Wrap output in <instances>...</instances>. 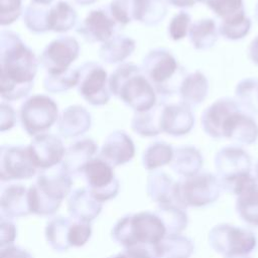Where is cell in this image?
I'll return each instance as SVG.
<instances>
[{"label": "cell", "mask_w": 258, "mask_h": 258, "mask_svg": "<svg viewBox=\"0 0 258 258\" xmlns=\"http://www.w3.org/2000/svg\"><path fill=\"white\" fill-rule=\"evenodd\" d=\"M167 235L166 228L155 212H139L122 217L112 229V238L124 248L156 246Z\"/></svg>", "instance_id": "6da1fadb"}, {"label": "cell", "mask_w": 258, "mask_h": 258, "mask_svg": "<svg viewBox=\"0 0 258 258\" xmlns=\"http://www.w3.org/2000/svg\"><path fill=\"white\" fill-rule=\"evenodd\" d=\"M73 180L63 167L56 171L39 173L35 184L28 187L29 208L31 214L51 216L71 195Z\"/></svg>", "instance_id": "7a4b0ae2"}, {"label": "cell", "mask_w": 258, "mask_h": 258, "mask_svg": "<svg viewBox=\"0 0 258 258\" xmlns=\"http://www.w3.org/2000/svg\"><path fill=\"white\" fill-rule=\"evenodd\" d=\"M210 246L225 258L248 256L257 246L255 234L239 226L219 224L209 233Z\"/></svg>", "instance_id": "3957f363"}, {"label": "cell", "mask_w": 258, "mask_h": 258, "mask_svg": "<svg viewBox=\"0 0 258 258\" xmlns=\"http://www.w3.org/2000/svg\"><path fill=\"white\" fill-rule=\"evenodd\" d=\"M222 186L217 176L211 173L196 174L177 181L175 203L182 208H202L215 203L221 194Z\"/></svg>", "instance_id": "277c9868"}, {"label": "cell", "mask_w": 258, "mask_h": 258, "mask_svg": "<svg viewBox=\"0 0 258 258\" xmlns=\"http://www.w3.org/2000/svg\"><path fill=\"white\" fill-rule=\"evenodd\" d=\"M88 188L100 203L114 199L119 192V181L110 163L102 159L90 160L84 168Z\"/></svg>", "instance_id": "5b68a950"}, {"label": "cell", "mask_w": 258, "mask_h": 258, "mask_svg": "<svg viewBox=\"0 0 258 258\" xmlns=\"http://www.w3.org/2000/svg\"><path fill=\"white\" fill-rule=\"evenodd\" d=\"M36 173L28 149L10 148L2 153L0 178L2 181L27 179Z\"/></svg>", "instance_id": "8992f818"}, {"label": "cell", "mask_w": 258, "mask_h": 258, "mask_svg": "<svg viewBox=\"0 0 258 258\" xmlns=\"http://www.w3.org/2000/svg\"><path fill=\"white\" fill-rule=\"evenodd\" d=\"M103 204L96 200L88 187L71 192L68 199V212L74 220L91 223L101 213Z\"/></svg>", "instance_id": "52a82bcc"}, {"label": "cell", "mask_w": 258, "mask_h": 258, "mask_svg": "<svg viewBox=\"0 0 258 258\" xmlns=\"http://www.w3.org/2000/svg\"><path fill=\"white\" fill-rule=\"evenodd\" d=\"M1 216L12 219L31 214L29 208L28 188L23 184H8L1 191L0 197Z\"/></svg>", "instance_id": "ba28073f"}, {"label": "cell", "mask_w": 258, "mask_h": 258, "mask_svg": "<svg viewBox=\"0 0 258 258\" xmlns=\"http://www.w3.org/2000/svg\"><path fill=\"white\" fill-rule=\"evenodd\" d=\"M36 168L47 169L56 165L63 157L64 150L58 140L43 138L27 148Z\"/></svg>", "instance_id": "9c48e42d"}, {"label": "cell", "mask_w": 258, "mask_h": 258, "mask_svg": "<svg viewBox=\"0 0 258 258\" xmlns=\"http://www.w3.org/2000/svg\"><path fill=\"white\" fill-rule=\"evenodd\" d=\"M176 184L177 181L167 174L157 172L149 175L146 191L148 197L158 205L175 203Z\"/></svg>", "instance_id": "30bf717a"}, {"label": "cell", "mask_w": 258, "mask_h": 258, "mask_svg": "<svg viewBox=\"0 0 258 258\" xmlns=\"http://www.w3.org/2000/svg\"><path fill=\"white\" fill-rule=\"evenodd\" d=\"M73 218L56 216L46 223L44 229L45 239L53 250L63 252L70 248L69 234Z\"/></svg>", "instance_id": "8fae6325"}, {"label": "cell", "mask_w": 258, "mask_h": 258, "mask_svg": "<svg viewBox=\"0 0 258 258\" xmlns=\"http://www.w3.org/2000/svg\"><path fill=\"white\" fill-rule=\"evenodd\" d=\"M158 258H188L195 249L194 243L180 234L165 236L156 246Z\"/></svg>", "instance_id": "7c38bea8"}, {"label": "cell", "mask_w": 258, "mask_h": 258, "mask_svg": "<svg viewBox=\"0 0 258 258\" xmlns=\"http://www.w3.org/2000/svg\"><path fill=\"white\" fill-rule=\"evenodd\" d=\"M155 213L160 217L166 228V236L178 235L187 226L188 219L185 209L175 203L158 205Z\"/></svg>", "instance_id": "4fadbf2b"}, {"label": "cell", "mask_w": 258, "mask_h": 258, "mask_svg": "<svg viewBox=\"0 0 258 258\" xmlns=\"http://www.w3.org/2000/svg\"><path fill=\"white\" fill-rule=\"evenodd\" d=\"M236 211L247 225L258 227V183L237 196Z\"/></svg>", "instance_id": "5bb4252c"}, {"label": "cell", "mask_w": 258, "mask_h": 258, "mask_svg": "<svg viewBox=\"0 0 258 258\" xmlns=\"http://www.w3.org/2000/svg\"><path fill=\"white\" fill-rule=\"evenodd\" d=\"M7 74L11 79L17 82L28 81L32 78V58L29 52L21 46L15 49L9 55V60L6 63Z\"/></svg>", "instance_id": "9a60e30c"}, {"label": "cell", "mask_w": 258, "mask_h": 258, "mask_svg": "<svg viewBox=\"0 0 258 258\" xmlns=\"http://www.w3.org/2000/svg\"><path fill=\"white\" fill-rule=\"evenodd\" d=\"M102 155L111 165H120L133 157L134 147L132 142L124 137L121 140L108 142L102 150Z\"/></svg>", "instance_id": "2e32d148"}, {"label": "cell", "mask_w": 258, "mask_h": 258, "mask_svg": "<svg viewBox=\"0 0 258 258\" xmlns=\"http://www.w3.org/2000/svg\"><path fill=\"white\" fill-rule=\"evenodd\" d=\"M202 166V158L194 150H183L179 152L172 167L176 173L183 177H190L198 174Z\"/></svg>", "instance_id": "e0dca14e"}, {"label": "cell", "mask_w": 258, "mask_h": 258, "mask_svg": "<svg viewBox=\"0 0 258 258\" xmlns=\"http://www.w3.org/2000/svg\"><path fill=\"white\" fill-rule=\"evenodd\" d=\"M172 157L171 148L163 144H155L144 154L143 163L147 169H155L167 164Z\"/></svg>", "instance_id": "ac0fdd59"}, {"label": "cell", "mask_w": 258, "mask_h": 258, "mask_svg": "<svg viewBox=\"0 0 258 258\" xmlns=\"http://www.w3.org/2000/svg\"><path fill=\"white\" fill-rule=\"evenodd\" d=\"M92 236V227L90 223L77 221L73 219L70 234L69 244L70 247H82L84 246Z\"/></svg>", "instance_id": "d6986e66"}, {"label": "cell", "mask_w": 258, "mask_h": 258, "mask_svg": "<svg viewBox=\"0 0 258 258\" xmlns=\"http://www.w3.org/2000/svg\"><path fill=\"white\" fill-rule=\"evenodd\" d=\"M48 55L54 62H56L57 69L59 70L64 69L75 56L73 50L67 44L60 42H56L49 47Z\"/></svg>", "instance_id": "ffe728a7"}, {"label": "cell", "mask_w": 258, "mask_h": 258, "mask_svg": "<svg viewBox=\"0 0 258 258\" xmlns=\"http://www.w3.org/2000/svg\"><path fill=\"white\" fill-rule=\"evenodd\" d=\"M87 22L97 36L105 38L110 35L111 33L110 28H111L112 22L103 13L101 12L92 13L88 18Z\"/></svg>", "instance_id": "44dd1931"}, {"label": "cell", "mask_w": 258, "mask_h": 258, "mask_svg": "<svg viewBox=\"0 0 258 258\" xmlns=\"http://www.w3.org/2000/svg\"><path fill=\"white\" fill-rule=\"evenodd\" d=\"M108 258H158L155 246H133L124 248L118 254Z\"/></svg>", "instance_id": "7402d4cb"}, {"label": "cell", "mask_w": 258, "mask_h": 258, "mask_svg": "<svg viewBox=\"0 0 258 258\" xmlns=\"http://www.w3.org/2000/svg\"><path fill=\"white\" fill-rule=\"evenodd\" d=\"M17 235V229L14 223L6 217L0 218V246L1 248L13 245Z\"/></svg>", "instance_id": "603a6c76"}, {"label": "cell", "mask_w": 258, "mask_h": 258, "mask_svg": "<svg viewBox=\"0 0 258 258\" xmlns=\"http://www.w3.org/2000/svg\"><path fill=\"white\" fill-rule=\"evenodd\" d=\"M105 79H106V74L103 71H101V70L95 71L89 77V79L86 81V83L83 87L84 94L92 95V94L97 93L103 87Z\"/></svg>", "instance_id": "cb8c5ba5"}, {"label": "cell", "mask_w": 258, "mask_h": 258, "mask_svg": "<svg viewBox=\"0 0 258 258\" xmlns=\"http://www.w3.org/2000/svg\"><path fill=\"white\" fill-rule=\"evenodd\" d=\"M174 68L175 63L173 59L167 56L155 67L152 72V78H154L156 81H162L171 75V73L174 71Z\"/></svg>", "instance_id": "d4e9b609"}, {"label": "cell", "mask_w": 258, "mask_h": 258, "mask_svg": "<svg viewBox=\"0 0 258 258\" xmlns=\"http://www.w3.org/2000/svg\"><path fill=\"white\" fill-rule=\"evenodd\" d=\"M0 258H33V256L21 247L10 245L1 248Z\"/></svg>", "instance_id": "484cf974"}, {"label": "cell", "mask_w": 258, "mask_h": 258, "mask_svg": "<svg viewBox=\"0 0 258 258\" xmlns=\"http://www.w3.org/2000/svg\"><path fill=\"white\" fill-rule=\"evenodd\" d=\"M186 24H187V16L184 14L178 15L171 23V26H170L171 35L174 38L182 37L186 31Z\"/></svg>", "instance_id": "4316f807"}, {"label": "cell", "mask_w": 258, "mask_h": 258, "mask_svg": "<svg viewBox=\"0 0 258 258\" xmlns=\"http://www.w3.org/2000/svg\"><path fill=\"white\" fill-rule=\"evenodd\" d=\"M256 178L258 180V164L256 165Z\"/></svg>", "instance_id": "83f0119b"}]
</instances>
